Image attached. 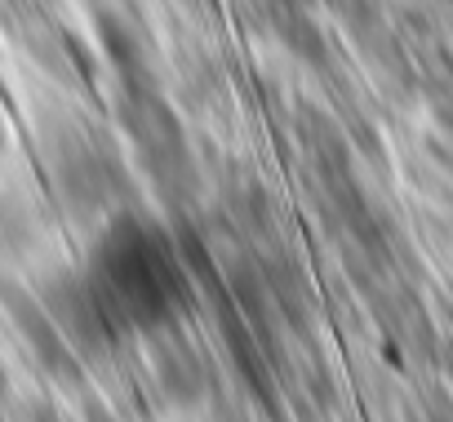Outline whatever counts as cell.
Returning a JSON list of instances; mask_svg holds the SVG:
<instances>
[{
    "label": "cell",
    "instance_id": "obj_2",
    "mask_svg": "<svg viewBox=\"0 0 453 422\" xmlns=\"http://www.w3.org/2000/svg\"><path fill=\"white\" fill-rule=\"evenodd\" d=\"M156 382H160V391L173 400V404H196L200 395H204V360L187 347V342H165L160 351H156Z\"/></svg>",
    "mask_w": 453,
    "mask_h": 422
},
{
    "label": "cell",
    "instance_id": "obj_1",
    "mask_svg": "<svg viewBox=\"0 0 453 422\" xmlns=\"http://www.w3.org/2000/svg\"><path fill=\"white\" fill-rule=\"evenodd\" d=\"M85 280L116 334L173 329L187 303V272L169 236L156 223L134 214H120L103 227Z\"/></svg>",
    "mask_w": 453,
    "mask_h": 422
}]
</instances>
